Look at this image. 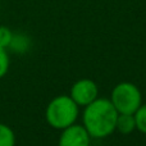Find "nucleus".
<instances>
[{"label":"nucleus","mask_w":146,"mask_h":146,"mask_svg":"<svg viewBox=\"0 0 146 146\" xmlns=\"http://www.w3.org/2000/svg\"><path fill=\"white\" fill-rule=\"evenodd\" d=\"M91 136L86 128L80 124H72L62 129L58 146H90Z\"/></svg>","instance_id":"obj_5"},{"label":"nucleus","mask_w":146,"mask_h":146,"mask_svg":"<svg viewBox=\"0 0 146 146\" xmlns=\"http://www.w3.org/2000/svg\"><path fill=\"white\" fill-rule=\"evenodd\" d=\"M133 115L136 119V128L146 135V104L140 106Z\"/></svg>","instance_id":"obj_9"},{"label":"nucleus","mask_w":146,"mask_h":146,"mask_svg":"<svg viewBox=\"0 0 146 146\" xmlns=\"http://www.w3.org/2000/svg\"><path fill=\"white\" fill-rule=\"evenodd\" d=\"M78 105L71 96L59 95L48 104L45 110V119L55 129H64L76 123L78 118Z\"/></svg>","instance_id":"obj_2"},{"label":"nucleus","mask_w":146,"mask_h":146,"mask_svg":"<svg viewBox=\"0 0 146 146\" xmlns=\"http://www.w3.org/2000/svg\"><path fill=\"white\" fill-rule=\"evenodd\" d=\"M9 55H8V49H4L0 46V78H3L9 71Z\"/></svg>","instance_id":"obj_11"},{"label":"nucleus","mask_w":146,"mask_h":146,"mask_svg":"<svg viewBox=\"0 0 146 146\" xmlns=\"http://www.w3.org/2000/svg\"><path fill=\"white\" fill-rule=\"evenodd\" d=\"M13 35L14 33L5 26H0V46L4 49H9L10 44L13 40Z\"/></svg>","instance_id":"obj_10"},{"label":"nucleus","mask_w":146,"mask_h":146,"mask_svg":"<svg viewBox=\"0 0 146 146\" xmlns=\"http://www.w3.org/2000/svg\"><path fill=\"white\" fill-rule=\"evenodd\" d=\"M118 114L110 100L98 98L85 106L82 114L83 127L92 139H104L115 131Z\"/></svg>","instance_id":"obj_1"},{"label":"nucleus","mask_w":146,"mask_h":146,"mask_svg":"<svg viewBox=\"0 0 146 146\" xmlns=\"http://www.w3.org/2000/svg\"><path fill=\"white\" fill-rule=\"evenodd\" d=\"M98 85L88 78H82L73 83V86L71 87V94H69L72 100L78 106H87L88 104H91L94 100L98 99Z\"/></svg>","instance_id":"obj_4"},{"label":"nucleus","mask_w":146,"mask_h":146,"mask_svg":"<svg viewBox=\"0 0 146 146\" xmlns=\"http://www.w3.org/2000/svg\"><path fill=\"white\" fill-rule=\"evenodd\" d=\"M30 46L28 38L25 35H13V40L9 48L14 51H26Z\"/></svg>","instance_id":"obj_8"},{"label":"nucleus","mask_w":146,"mask_h":146,"mask_svg":"<svg viewBox=\"0 0 146 146\" xmlns=\"http://www.w3.org/2000/svg\"><path fill=\"white\" fill-rule=\"evenodd\" d=\"M115 129H118L121 133L128 135L136 129V119L133 114H118L117 118Z\"/></svg>","instance_id":"obj_6"},{"label":"nucleus","mask_w":146,"mask_h":146,"mask_svg":"<svg viewBox=\"0 0 146 146\" xmlns=\"http://www.w3.org/2000/svg\"><path fill=\"white\" fill-rule=\"evenodd\" d=\"M111 104L119 114H135L142 105L141 91L132 82H121L111 90Z\"/></svg>","instance_id":"obj_3"},{"label":"nucleus","mask_w":146,"mask_h":146,"mask_svg":"<svg viewBox=\"0 0 146 146\" xmlns=\"http://www.w3.org/2000/svg\"><path fill=\"white\" fill-rule=\"evenodd\" d=\"M0 146H15L14 132L4 123H0Z\"/></svg>","instance_id":"obj_7"}]
</instances>
